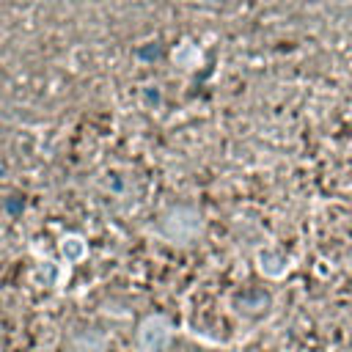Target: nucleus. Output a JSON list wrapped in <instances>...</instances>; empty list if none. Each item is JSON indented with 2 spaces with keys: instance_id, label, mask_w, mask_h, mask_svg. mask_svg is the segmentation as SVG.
Listing matches in <instances>:
<instances>
[{
  "instance_id": "f257e3e1",
  "label": "nucleus",
  "mask_w": 352,
  "mask_h": 352,
  "mask_svg": "<svg viewBox=\"0 0 352 352\" xmlns=\"http://www.w3.org/2000/svg\"><path fill=\"white\" fill-rule=\"evenodd\" d=\"M201 228H204L201 214L195 209H190V206H176V209H170L162 217V234H165V239L179 242V245L192 242L201 234Z\"/></svg>"
},
{
  "instance_id": "f03ea898",
  "label": "nucleus",
  "mask_w": 352,
  "mask_h": 352,
  "mask_svg": "<svg viewBox=\"0 0 352 352\" xmlns=\"http://www.w3.org/2000/svg\"><path fill=\"white\" fill-rule=\"evenodd\" d=\"M173 341V324L162 314H151L138 327V349L140 352H168Z\"/></svg>"
},
{
  "instance_id": "7ed1b4c3",
  "label": "nucleus",
  "mask_w": 352,
  "mask_h": 352,
  "mask_svg": "<svg viewBox=\"0 0 352 352\" xmlns=\"http://www.w3.org/2000/svg\"><path fill=\"white\" fill-rule=\"evenodd\" d=\"M58 250H60V258L72 267V264L85 261V256H88V242H85V236H80V234L72 231V234H63V236H60Z\"/></svg>"
},
{
  "instance_id": "20e7f679",
  "label": "nucleus",
  "mask_w": 352,
  "mask_h": 352,
  "mask_svg": "<svg viewBox=\"0 0 352 352\" xmlns=\"http://www.w3.org/2000/svg\"><path fill=\"white\" fill-rule=\"evenodd\" d=\"M256 261H258V270H261L267 278H280V275H286V270H289V258L280 256V253L272 250V248L258 250V253H256Z\"/></svg>"
},
{
  "instance_id": "39448f33",
  "label": "nucleus",
  "mask_w": 352,
  "mask_h": 352,
  "mask_svg": "<svg viewBox=\"0 0 352 352\" xmlns=\"http://www.w3.org/2000/svg\"><path fill=\"white\" fill-rule=\"evenodd\" d=\"M173 63L182 66V69H195L201 63V50L192 41H182L173 50Z\"/></svg>"
},
{
  "instance_id": "423d86ee",
  "label": "nucleus",
  "mask_w": 352,
  "mask_h": 352,
  "mask_svg": "<svg viewBox=\"0 0 352 352\" xmlns=\"http://www.w3.org/2000/svg\"><path fill=\"white\" fill-rule=\"evenodd\" d=\"M201 3H223V0H201Z\"/></svg>"
}]
</instances>
